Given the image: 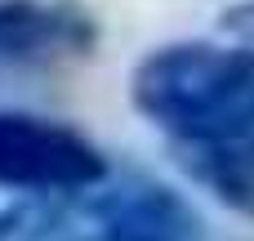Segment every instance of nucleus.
I'll return each mask as SVG.
<instances>
[{
	"mask_svg": "<svg viewBox=\"0 0 254 241\" xmlns=\"http://www.w3.org/2000/svg\"><path fill=\"white\" fill-rule=\"evenodd\" d=\"M134 112L174 148L254 130V49L241 40H170L129 72Z\"/></svg>",
	"mask_w": 254,
	"mask_h": 241,
	"instance_id": "f257e3e1",
	"label": "nucleus"
},
{
	"mask_svg": "<svg viewBox=\"0 0 254 241\" xmlns=\"http://www.w3.org/2000/svg\"><path fill=\"white\" fill-rule=\"evenodd\" d=\"M112 174L107 152L76 125L0 107V188L18 197H76Z\"/></svg>",
	"mask_w": 254,
	"mask_h": 241,
	"instance_id": "f03ea898",
	"label": "nucleus"
},
{
	"mask_svg": "<svg viewBox=\"0 0 254 241\" xmlns=\"http://www.w3.org/2000/svg\"><path fill=\"white\" fill-rule=\"evenodd\" d=\"M98 49V22L67 0H0V72L63 67Z\"/></svg>",
	"mask_w": 254,
	"mask_h": 241,
	"instance_id": "7ed1b4c3",
	"label": "nucleus"
},
{
	"mask_svg": "<svg viewBox=\"0 0 254 241\" xmlns=\"http://www.w3.org/2000/svg\"><path fill=\"white\" fill-rule=\"evenodd\" d=\"M174 152H179L183 174L201 192H210L223 210L254 224V130L214 139V143H188Z\"/></svg>",
	"mask_w": 254,
	"mask_h": 241,
	"instance_id": "20e7f679",
	"label": "nucleus"
},
{
	"mask_svg": "<svg viewBox=\"0 0 254 241\" xmlns=\"http://www.w3.org/2000/svg\"><path fill=\"white\" fill-rule=\"evenodd\" d=\"M0 241H112L89 197H22L0 210Z\"/></svg>",
	"mask_w": 254,
	"mask_h": 241,
	"instance_id": "39448f33",
	"label": "nucleus"
},
{
	"mask_svg": "<svg viewBox=\"0 0 254 241\" xmlns=\"http://www.w3.org/2000/svg\"><path fill=\"white\" fill-rule=\"evenodd\" d=\"M219 27L228 31V40H241L254 49V0H232L219 18Z\"/></svg>",
	"mask_w": 254,
	"mask_h": 241,
	"instance_id": "423d86ee",
	"label": "nucleus"
}]
</instances>
